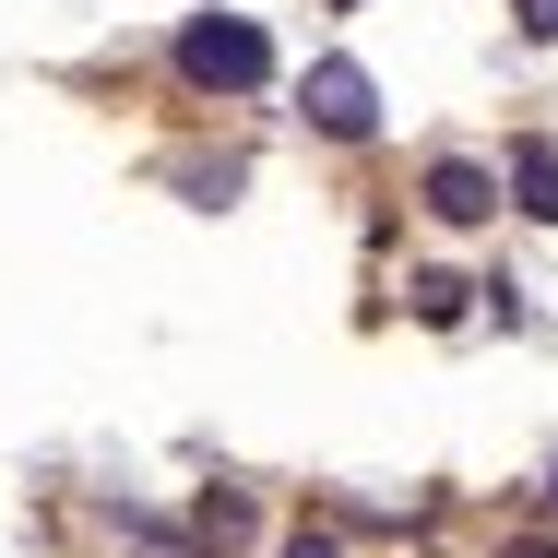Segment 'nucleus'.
<instances>
[{"label":"nucleus","mask_w":558,"mask_h":558,"mask_svg":"<svg viewBox=\"0 0 558 558\" xmlns=\"http://www.w3.org/2000/svg\"><path fill=\"white\" fill-rule=\"evenodd\" d=\"M179 72H191L203 96H262V84H274V36H262L250 12H191V24H179Z\"/></svg>","instance_id":"obj_1"},{"label":"nucleus","mask_w":558,"mask_h":558,"mask_svg":"<svg viewBox=\"0 0 558 558\" xmlns=\"http://www.w3.org/2000/svg\"><path fill=\"white\" fill-rule=\"evenodd\" d=\"M310 131H322V143H368V131H380V84H368L356 60H322V72H310Z\"/></svg>","instance_id":"obj_2"},{"label":"nucleus","mask_w":558,"mask_h":558,"mask_svg":"<svg viewBox=\"0 0 558 558\" xmlns=\"http://www.w3.org/2000/svg\"><path fill=\"white\" fill-rule=\"evenodd\" d=\"M428 215L440 226H487L499 215V179H487L475 155H440V167H428Z\"/></svg>","instance_id":"obj_3"},{"label":"nucleus","mask_w":558,"mask_h":558,"mask_svg":"<svg viewBox=\"0 0 558 558\" xmlns=\"http://www.w3.org/2000/svg\"><path fill=\"white\" fill-rule=\"evenodd\" d=\"M511 203L535 226H558V143H511Z\"/></svg>","instance_id":"obj_4"},{"label":"nucleus","mask_w":558,"mask_h":558,"mask_svg":"<svg viewBox=\"0 0 558 558\" xmlns=\"http://www.w3.org/2000/svg\"><path fill=\"white\" fill-rule=\"evenodd\" d=\"M191 535H203V547H250V499H238V487H203Z\"/></svg>","instance_id":"obj_5"},{"label":"nucleus","mask_w":558,"mask_h":558,"mask_svg":"<svg viewBox=\"0 0 558 558\" xmlns=\"http://www.w3.org/2000/svg\"><path fill=\"white\" fill-rule=\"evenodd\" d=\"M463 298H475V286H451V274H428V286H416V322H440V333H451V322H463Z\"/></svg>","instance_id":"obj_6"},{"label":"nucleus","mask_w":558,"mask_h":558,"mask_svg":"<svg viewBox=\"0 0 558 558\" xmlns=\"http://www.w3.org/2000/svg\"><path fill=\"white\" fill-rule=\"evenodd\" d=\"M179 191H191V203H226V191H238V155H215V167H179Z\"/></svg>","instance_id":"obj_7"},{"label":"nucleus","mask_w":558,"mask_h":558,"mask_svg":"<svg viewBox=\"0 0 558 558\" xmlns=\"http://www.w3.org/2000/svg\"><path fill=\"white\" fill-rule=\"evenodd\" d=\"M523 12V36H558V0H511Z\"/></svg>","instance_id":"obj_8"},{"label":"nucleus","mask_w":558,"mask_h":558,"mask_svg":"<svg viewBox=\"0 0 558 558\" xmlns=\"http://www.w3.org/2000/svg\"><path fill=\"white\" fill-rule=\"evenodd\" d=\"M286 558H333V535H322V523H298V535H286Z\"/></svg>","instance_id":"obj_9"},{"label":"nucleus","mask_w":558,"mask_h":558,"mask_svg":"<svg viewBox=\"0 0 558 558\" xmlns=\"http://www.w3.org/2000/svg\"><path fill=\"white\" fill-rule=\"evenodd\" d=\"M511 558H558V547H511Z\"/></svg>","instance_id":"obj_10"},{"label":"nucleus","mask_w":558,"mask_h":558,"mask_svg":"<svg viewBox=\"0 0 558 558\" xmlns=\"http://www.w3.org/2000/svg\"><path fill=\"white\" fill-rule=\"evenodd\" d=\"M344 12H356V0H344Z\"/></svg>","instance_id":"obj_11"}]
</instances>
